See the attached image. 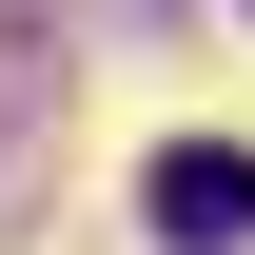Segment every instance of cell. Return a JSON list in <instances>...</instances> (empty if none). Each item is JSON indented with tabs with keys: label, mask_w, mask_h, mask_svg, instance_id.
Wrapping results in <instances>:
<instances>
[{
	"label": "cell",
	"mask_w": 255,
	"mask_h": 255,
	"mask_svg": "<svg viewBox=\"0 0 255 255\" xmlns=\"http://www.w3.org/2000/svg\"><path fill=\"white\" fill-rule=\"evenodd\" d=\"M137 216H157V255H236L255 236V157L236 137H177V157L137 177Z\"/></svg>",
	"instance_id": "1"
}]
</instances>
